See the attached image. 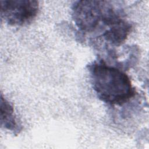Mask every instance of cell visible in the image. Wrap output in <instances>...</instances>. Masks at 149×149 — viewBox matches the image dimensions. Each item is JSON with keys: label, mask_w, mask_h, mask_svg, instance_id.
<instances>
[{"label": "cell", "mask_w": 149, "mask_h": 149, "mask_svg": "<svg viewBox=\"0 0 149 149\" xmlns=\"http://www.w3.org/2000/svg\"><path fill=\"white\" fill-rule=\"evenodd\" d=\"M131 30V24L120 17L107 27L102 36L110 44L119 46L125 41Z\"/></svg>", "instance_id": "4"}, {"label": "cell", "mask_w": 149, "mask_h": 149, "mask_svg": "<svg viewBox=\"0 0 149 149\" xmlns=\"http://www.w3.org/2000/svg\"><path fill=\"white\" fill-rule=\"evenodd\" d=\"M39 10L35 0L1 1V17L11 26H24L31 23Z\"/></svg>", "instance_id": "3"}, {"label": "cell", "mask_w": 149, "mask_h": 149, "mask_svg": "<svg viewBox=\"0 0 149 149\" xmlns=\"http://www.w3.org/2000/svg\"><path fill=\"white\" fill-rule=\"evenodd\" d=\"M1 125L5 129L17 134L21 130L14 114L12 105L1 95Z\"/></svg>", "instance_id": "5"}, {"label": "cell", "mask_w": 149, "mask_h": 149, "mask_svg": "<svg viewBox=\"0 0 149 149\" xmlns=\"http://www.w3.org/2000/svg\"><path fill=\"white\" fill-rule=\"evenodd\" d=\"M89 68L93 88L105 103L121 105L135 95L136 90L129 76L120 69L103 60L95 61Z\"/></svg>", "instance_id": "1"}, {"label": "cell", "mask_w": 149, "mask_h": 149, "mask_svg": "<svg viewBox=\"0 0 149 149\" xmlns=\"http://www.w3.org/2000/svg\"><path fill=\"white\" fill-rule=\"evenodd\" d=\"M110 1H79L72 6V18L83 33H90L102 25L107 27L114 19L120 16Z\"/></svg>", "instance_id": "2"}]
</instances>
